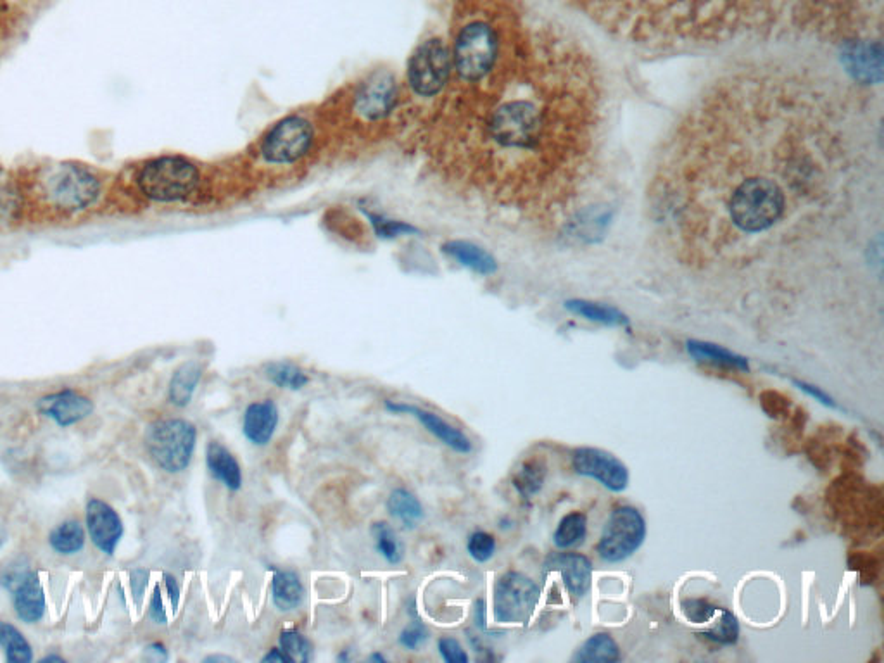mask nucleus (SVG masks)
<instances>
[{"label": "nucleus", "mask_w": 884, "mask_h": 663, "mask_svg": "<svg viewBox=\"0 0 884 663\" xmlns=\"http://www.w3.org/2000/svg\"><path fill=\"white\" fill-rule=\"evenodd\" d=\"M278 408L272 399H263L247 406L242 420V432L247 441L263 448L272 441L278 425Z\"/></svg>", "instance_id": "obj_17"}, {"label": "nucleus", "mask_w": 884, "mask_h": 663, "mask_svg": "<svg viewBox=\"0 0 884 663\" xmlns=\"http://www.w3.org/2000/svg\"><path fill=\"white\" fill-rule=\"evenodd\" d=\"M280 648L292 658V662H310L313 645L308 638L296 631H284L278 638Z\"/></svg>", "instance_id": "obj_35"}, {"label": "nucleus", "mask_w": 884, "mask_h": 663, "mask_svg": "<svg viewBox=\"0 0 884 663\" xmlns=\"http://www.w3.org/2000/svg\"><path fill=\"white\" fill-rule=\"evenodd\" d=\"M0 648L4 650L7 663L33 662V648L18 627L0 620Z\"/></svg>", "instance_id": "obj_29"}, {"label": "nucleus", "mask_w": 884, "mask_h": 663, "mask_svg": "<svg viewBox=\"0 0 884 663\" xmlns=\"http://www.w3.org/2000/svg\"><path fill=\"white\" fill-rule=\"evenodd\" d=\"M21 194L9 182H0V225L18 218Z\"/></svg>", "instance_id": "obj_38"}, {"label": "nucleus", "mask_w": 884, "mask_h": 663, "mask_svg": "<svg viewBox=\"0 0 884 663\" xmlns=\"http://www.w3.org/2000/svg\"><path fill=\"white\" fill-rule=\"evenodd\" d=\"M558 572L572 600L579 601L593 584V563L581 553H553L544 562V574Z\"/></svg>", "instance_id": "obj_14"}, {"label": "nucleus", "mask_w": 884, "mask_h": 663, "mask_svg": "<svg viewBox=\"0 0 884 663\" xmlns=\"http://www.w3.org/2000/svg\"><path fill=\"white\" fill-rule=\"evenodd\" d=\"M163 581H165L166 591H168V596H170L173 612H177L178 603H180V586H178L177 579L171 574H165L163 575Z\"/></svg>", "instance_id": "obj_46"}, {"label": "nucleus", "mask_w": 884, "mask_h": 663, "mask_svg": "<svg viewBox=\"0 0 884 663\" xmlns=\"http://www.w3.org/2000/svg\"><path fill=\"white\" fill-rule=\"evenodd\" d=\"M475 620L480 629H486V601L479 600L475 603Z\"/></svg>", "instance_id": "obj_48"}, {"label": "nucleus", "mask_w": 884, "mask_h": 663, "mask_svg": "<svg viewBox=\"0 0 884 663\" xmlns=\"http://www.w3.org/2000/svg\"><path fill=\"white\" fill-rule=\"evenodd\" d=\"M387 512L392 517L398 518L406 529H413L424 518V506L418 501L415 494L410 493L405 487H398L392 491L387 499Z\"/></svg>", "instance_id": "obj_27"}, {"label": "nucleus", "mask_w": 884, "mask_h": 663, "mask_svg": "<svg viewBox=\"0 0 884 663\" xmlns=\"http://www.w3.org/2000/svg\"><path fill=\"white\" fill-rule=\"evenodd\" d=\"M149 615H151L152 622H156L159 626H165L166 622H168V615H166L165 605H163V596H161V588H159V586H156L154 591H152Z\"/></svg>", "instance_id": "obj_45"}, {"label": "nucleus", "mask_w": 884, "mask_h": 663, "mask_svg": "<svg viewBox=\"0 0 884 663\" xmlns=\"http://www.w3.org/2000/svg\"><path fill=\"white\" fill-rule=\"evenodd\" d=\"M793 384H795L800 391L805 392L807 396L815 399L817 403H821L822 406H826V408H833V410H838L840 406L838 403L834 401L831 396H829L828 392L822 391L821 387L814 386V384H809V382H805V380H793Z\"/></svg>", "instance_id": "obj_43"}, {"label": "nucleus", "mask_w": 884, "mask_h": 663, "mask_svg": "<svg viewBox=\"0 0 884 663\" xmlns=\"http://www.w3.org/2000/svg\"><path fill=\"white\" fill-rule=\"evenodd\" d=\"M87 534L78 520H66L57 525L49 534V544L52 551L61 556H71L80 553L85 548Z\"/></svg>", "instance_id": "obj_26"}, {"label": "nucleus", "mask_w": 884, "mask_h": 663, "mask_svg": "<svg viewBox=\"0 0 884 663\" xmlns=\"http://www.w3.org/2000/svg\"><path fill=\"white\" fill-rule=\"evenodd\" d=\"M372 536L373 541H375V548H377L380 555L386 558V562L391 563V565H398V563L403 562V555H405L403 544L399 543L398 536H396V532L392 531L391 525L386 524V522L373 524Z\"/></svg>", "instance_id": "obj_34"}, {"label": "nucleus", "mask_w": 884, "mask_h": 663, "mask_svg": "<svg viewBox=\"0 0 884 663\" xmlns=\"http://www.w3.org/2000/svg\"><path fill=\"white\" fill-rule=\"evenodd\" d=\"M33 194L47 208L73 215L90 208L101 194V182L85 166L56 163L44 166L33 178Z\"/></svg>", "instance_id": "obj_1"}, {"label": "nucleus", "mask_w": 884, "mask_h": 663, "mask_svg": "<svg viewBox=\"0 0 884 663\" xmlns=\"http://www.w3.org/2000/svg\"><path fill=\"white\" fill-rule=\"evenodd\" d=\"M620 648L617 641L608 632H596L586 639L579 650L575 651L572 662L575 663H615L619 662Z\"/></svg>", "instance_id": "obj_25"}, {"label": "nucleus", "mask_w": 884, "mask_h": 663, "mask_svg": "<svg viewBox=\"0 0 884 663\" xmlns=\"http://www.w3.org/2000/svg\"><path fill=\"white\" fill-rule=\"evenodd\" d=\"M28 572H30V567H28V562H26L25 558H16V560L7 565L6 569L2 570L0 586L7 589V591H13L19 582L25 579Z\"/></svg>", "instance_id": "obj_39"}, {"label": "nucleus", "mask_w": 884, "mask_h": 663, "mask_svg": "<svg viewBox=\"0 0 884 663\" xmlns=\"http://www.w3.org/2000/svg\"><path fill=\"white\" fill-rule=\"evenodd\" d=\"M303 582L299 579V575L291 570H277L272 579V600L273 605L280 612H292L296 608L301 607L304 601Z\"/></svg>", "instance_id": "obj_23"}, {"label": "nucleus", "mask_w": 884, "mask_h": 663, "mask_svg": "<svg viewBox=\"0 0 884 663\" xmlns=\"http://www.w3.org/2000/svg\"><path fill=\"white\" fill-rule=\"evenodd\" d=\"M372 218L373 227L377 230V234L382 235V237H387V239H391V237H398L401 234H408V232H413V228L410 225H405V223H401V221H392L386 220V218H382V216H370Z\"/></svg>", "instance_id": "obj_42"}, {"label": "nucleus", "mask_w": 884, "mask_h": 663, "mask_svg": "<svg viewBox=\"0 0 884 663\" xmlns=\"http://www.w3.org/2000/svg\"><path fill=\"white\" fill-rule=\"evenodd\" d=\"M572 468L577 475L600 482L613 493L629 486V468L617 456L600 448H577L572 453Z\"/></svg>", "instance_id": "obj_11"}, {"label": "nucleus", "mask_w": 884, "mask_h": 663, "mask_svg": "<svg viewBox=\"0 0 884 663\" xmlns=\"http://www.w3.org/2000/svg\"><path fill=\"white\" fill-rule=\"evenodd\" d=\"M147 584H149V572L144 569L133 570L132 574H130V586H132L135 603L139 607L140 603H142V598H144V593H146Z\"/></svg>", "instance_id": "obj_44"}, {"label": "nucleus", "mask_w": 884, "mask_h": 663, "mask_svg": "<svg viewBox=\"0 0 884 663\" xmlns=\"http://www.w3.org/2000/svg\"><path fill=\"white\" fill-rule=\"evenodd\" d=\"M686 348H688L689 356H693L700 363H708V365L734 370V372H750V363L745 356L733 353V351L712 344V342L688 341Z\"/></svg>", "instance_id": "obj_20"}, {"label": "nucleus", "mask_w": 884, "mask_h": 663, "mask_svg": "<svg viewBox=\"0 0 884 663\" xmlns=\"http://www.w3.org/2000/svg\"><path fill=\"white\" fill-rule=\"evenodd\" d=\"M14 610L19 620L26 624H37L45 615V591L37 572H28L25 579L11 591Z\"/></svg>", "instance_id": "obj_18"}, {"label": "nucleus", "mask_w": 884, "mask_h": 663, "mask_svg": "<svg viewBox=\"0 0 884 663\" xmlns=\"http://www.w3.org/2000/svg\"><path fill=\"white\" fill-rule=\"evenodd\" d=\"M539 586L520 572H506L494 586V619L499 624H525L539 603Z\"/></svg>", "instance_id": "obj_7"}, {"label": "nucleus", "mask_w": 884, "mask_h": 663, "mask_svg": "<svg viewBox=\"0 0 884 663\" xmlns=\"http://www.w3.org/2000/svg\"><path fill=\"white\" fill-rule=\"evenodd\" d=\"M144 441L159 468L168 474H180L189 467L196 451V425L184 418L158 420L147 427Z\"/></svg>", "instance_id": "obj_4"}, {"label": "nucleus", "mask_w": 884, "mask_h": 663, "mask_svg": "<svg viewBox=\"0 0 884 663\" xmlns=\"http://www.w3.org/2000/svg\"><path fill=\"white\" fill-rule=\"evenodd\" d=\"M437 650L444 658V662L448 663H468L467 651L463 650L460 641L455 638H441L437 641Z\"/></svg>", "instance_id": "obj_41"}, {"label": "nucleus", "mask_w": 884, "mask_h": 663, "mask_svg": "<svg viewBox=\"0 0 884 663\" xmlns=\"http://www.w3.org/2000/svg\"><path fill=\"white\" fill-rule=\"evenodd\" d=\"M386 410L396 415H411L417 418L425 429L429 430L432 436H436L442 444H446L448 448L453 449L456 453L467 455L472 451V441L468 439L467 434L463 430L458 429L455 425L449 424L444 418L439 417L432 411L418 408V406L406 405V403H394L391 399H386Z\"/></svg>", "instance_id": "obj_15"}, {"label": "nucleus", "mask_w": 884, "mask_h": 663, "mask_svg": "<svg viewBox=\"0 0 884 663\" xmlns=\"http://www.w3.org/2000/svg\"><path fill=\"white\" fill-rule=\"evenodd\" d=\"M719 608L703 598H688V600L681 601L682 615L686 617L688 622L696 624V626L708 624L717 615Z\"/></svg>", "instance_id": "obj_36"}, {"label": "nucleus", "mask_w": 884, "mask_h": 663, "mask_svg": "<svg viewBox=\"0 0 884 663\" xmlns=\"http://www.w3.org/2000/svg\"><path fill=\"white\" fill-rule=\"evenodd\" d=\"M396 104V83L389 75L373 76L372 80H368L356 99V108L368 120H380L386 114L391 113V109Z\"/></svg>", "instance_id": "obj_16"}, {"label": "nucleus", "mask_w": 884, "mask_h": 663, "mask_svg": "<svg viewBox=\"0 0 884 663\" xmlns=\"http://www.w3.org/2000/svg\"><path fill=\"white\" fill-rule=\"evenodd\" d=\"M429 639V631L422 622H411L405 631L399 636V645L405 646L406 650L417 651L420 646L425 645V641Z\"/></svg>", "instance_id": "obj_40"}, {"label": "nucleus", "mask_w": 884, "mask_h": 663, "mask_svg": "<svg viewBox=\"0 0 884 663\" xmlns=\"http://www.w3.org/2000/svg\"><path fill=\"white\" fill-rule=\"evenodd\" d=\"M565 308H569L572 313L582 316V318H586L589 322L601 323V325L622 327V325H627V323H629L627 316L624 315L622 311L617 310V308H612V306H607V304L591 303V301H582V299L579 301V299H575V301L565 303Z\"/></svg>", "instance_id": "obj_31"}, {"label": "nucleus", "mask_w": 884, "mask_h": 663, "mask_svg": "<svg viewBox=\"0 0 884 663\" xmlns=\"http://www.w3.org/2000/svg\"><path fill=\"white\" fill-rule=\"evenodd\" d=\"M467 550L477 563H486L496 553V539L493 534L479 531L468 537Z\"/></svg>", "instance_id": "obj_37"}, {"label": "nucleus", "mask_w": 884, "mask_h": 663, "mask_svg": "<svg viewBox=\"0 0 884 663\" xmlns=\"http://www.w3.org/2000/svg\"><path fill=\"white\" fill-rule=\"evenodd\" d=\"M206 465L213 479L221 482L228 491H239L242 487V470L239 461L221 442L211 441L206 448Z\"/></svg>", "instance_id": "obj_19"}, {"label": "nucleus", "mask_w": 884, "mask_h": 663, "mask_svg": "<svg viewBox=\"0 0 884 663\" xmlns=\"http://www.w3.org/2000/svg\"><path fill=\"white\" fill-rule=\"evenodd\" d=\"M263 372H265L266 379L270 380L273 386H277L278 389L299 391L310 384V377L306 375L303 368L297 367L291 361L266 363Z\"/></svg>", "instance_id": "obj_30"}, {"label": "nucleus", "mask_w": 884, "mask_h": 663, "mask_svg": "<svg viewBox=\"0 0 884 663\" xmlns=\"http://www.w3.org/2000/svg\"><path fill=\"white\" fill-rule=\"evenodd\" d=\"M368 662L386 663V657H384V655H380V653H373V655H370V657H368Z\"/></svg>", "instance_id": "obj_51"}, {"label": "nucleus", "mask_w": 884, "mask_h": 663, "mask_svg": "<svg viewBox=\"0 0 884 663\" xmlns=\"http://www.w3.org/2000/svg\"><path fill=\"white\" fill-rule=\"evenodd\" d=\"M40 662H42V663H54V662L64 663V662H66V660H64L63 657H59V655H47V657L42 658V660H40Z\"/></svg>", "instance_id": "obj_50"}, {"label": "nucleus", "mask_w": 884, "mask_h": 663, "mask_svg": "<svg viewBox=\"0 0 884 663\" xmlns=\"http://www.w3.org/2000/svg\"><path fill=\"white\" fill-rule=\"evenodd\" d=\"M442 249L449 258L455 259L456 263H460L465 268H470L472 272L491 275L498 270V265L491 254L467 240H451Z\"/></svg>", "instance_id": "obj_21"}, {"label": "nucleus", "mask_w": 884, "mask_h": 663, "mask_svg": "<svg viewBox=\"0 0 884 663\" xmlns=\"http://www.w3.org/2000/svg\"><path fill=\"white\" fill-rule=\"evenodd\" d=\"M37 410L40 415L51 418L59 427H71L94 413V403L75 389L66 387L38 399Z\"/></svg>", "instance_id": "obj_13"}, {"label": "nucleus", "mask_w": 884, "mask_h": 663, "mask_svg": "<svg viewBox=\"0 0 884 663\" xmlns=\"http://www.w3.org/2000/svg\"><path fill=\"white\" fill-rule=\"evenodd\" d=\"M588 536V518L582 512H570L560 520L553 534L558 550H572L581 546Z\"/></svg>", "instance_id": "obj_28"}, {"label": "nucleus", "mask_w": 884, "mask_h": 663, "mask_svg": "<svg viewBox=\"0 0 884 663\" xmlns=\"http://www.w3.org/2000/svg\"><path fill=\"white\" fill-rule=\"evenodd\" d=\"M543 128L541 113L531 102H508L494 113L491 133L505 147H532Z\"/></svg>", "instance_id": "obj_8"}, {"label": "nucleus", "mask_w": 884, "mask_h": 663, "mask_svg": "<svg viewBox=\"0 0 884 663\" xmlns=\"http://www.w3.org/2000/svg\"><path fill=\"white\" fill-rule=\"evenodd\" d=\"M451 73V54L439 38H430L413 52L408 63V80L418 95L439 94Z\"/></svg>", "instance_id": "obj_9"}, {"label": "nucleus", "mask_w": 884, "mask_h": 663, "mask_svg": "<svg viewBox=\"0 0 884 663\" xmlns=\"http://www.w3.org/2000/svg\"><path fill=\"white\" fill-rule=\"evenodd\" d=\"M544 479H546L544 463L537 460L527 461L515 475L513 486L522 498L531 499L543 489Z\"/></svg>", "instance_id": "obj_33"}, {"label": "nucleus", "mask_w": 884, "mask_h": 663, "mask_svg": "<svg viewBox=\"0 0 884 663\" xmlns=\"http://www.w3.org/2000/svg\"><path fill=\"white\" fill-rule=\"evenodd\" d=\"M0 548H2V541H0Z\"/></svg>", "instance_id": "obj_52"}, {"label": "nucleus", "mask_w": 884, "mask_h": 663, "mask_svg": "<svg viewBox=\"0 0 884 663\" xmlns=\"http://www.w3.org/2000/svg\"><path fill=\"white\" fill-rule=\"evenodd\" d=\"M784 206L786 199L776 182L769 178H748L733 190L729 215L739 230L758 234L781 218Z\"/></svg>", "instance_id": "obj_2"}, {"label": "nucleus", "mask_w": 884, "mask_h": 663, "mask_svg": "<svg viewBox=\"0 0 884 663\" xmlns=\"http://www.w3.org/2000/svg\"><path fill=\"white\" fill-rule=\"evenodd\" d=\"M646 532L645 517L636 506H617L601 532L598 556L605 563L626 562L643 546Z\"/></svg>", "instance_id": "obj_5"}, {"label": "nucleus", "mask_w": 884, "mask_h": 663, "mask_svg": "<svg viewBox=\"0 0 884 663\" xmlns=\"http://www.w3.org/2000/svg\"><path fill=\"white\" fill-rule=\"evenodd\" d=\"M203 377V367L197 361H185L175 370L168 387V399L173 406L185 408L192 401L199 382Z\"/></svg>", "instance_id": "obj_24"}, {"label": "nucleus", "mask_w": 884, "mask_h": 663, "mask_svg": "<svg viewBox=\"0 0 884 663\" xmlns=\"http://www.w3.org/2000/svg\"><path fill=\"white\" fill-rule=\"evenodd\" d=\"M263 663H294L292 662V658L285 653L282 648H273V650L268 651L263 660Z\"/></svg>", "instance_id": "obj_47"}, {"label": "nucleus", "mask_w": 884, "mask_h": 663, "mask_svg": "<svg viewBox=\"0 0 884 663\" xmlns=\"http://www.w3.org/2000/svg\"><path fill=\"white\" fill-rule=\"evenodd\" d=\"M85 524L97 550L113 556L125 534V525L113 506L99 498H90L85 506Z\"/></svg>", "instance_id": "obj_12"}, {"label": "nucleus", "mask_w": 884, "mask_h": 663, "mask_svg": "<svg viewBox=\"0 0 884 663\" xmlns=\"http://www.w3.org/2000/svg\"><path fill=\"white\" fill-rule=\"evenodd\" d=\"M199 184V171L190 161L178 156L151 159L137 175V185L144 196L158 203H175L189 197Z\"/></svg>", "instance_id": "obj_3"}, {"label": "nucleus", "mask_w": 884, "mask_h": 663, "mask_svg": "<svg viewBox=\"0 0 884 663\" xmlns=\"http://www.w3.org/2000/svg\"><path fill=\"white\" fill-rule=\"evenodd\" d=\"M204 662H206V663H211V662L232 663V662H235V660H234V658H230V657H221V655H213V657L204 658Z\"/></svg>", "instance_id": "obj_49"}, {"label": "nucleus", "mask_w": 884, "mask_h": 663, "mask_svg": "<svg viewBox=\"0 0 884 663\" xmlns=\"http://www.w3.org/2000/svg\"><path fill=\"white\" fill-rule=\"evenodd\" d=\"M313 142V130L303 118H285L268 132L261 154L270 163H294L303 158Z\"/></svg>", "instance_id": "obj_10"}, {"label": "nucleus", "mask_w": 884, "mask_h": 663, "mask_svg": "<svg viewBox=\"0 0 884 663\" xmlns=\"http://www.w3.org/2000/svg\"><path fill=\"white\" fill-rule=\"evenodd\" d=\"M847 64L853 75L864 82L881 80L883 73V52L879 45L859 44L845 54Z\"/></svg>", "instance_id": "obj_22"}, {"label": "nucleus", "mask_w": 884, "mask_h": 663, "mask_svg": "<svg viewBox=\"0 0 884 663\" xmlns=\"http://www.w3.org/2000/svg\"><path fill=\"white\" fill-rule=\"evenodd\" d=\"M710 626L705 631L700 632V636L712 641L715 645L731 646L738 641L739 638V622L733 612H729L727 608H719V612L714 619L708 622Z\"/></svg>", "instance_id": "obj_32"}, {"label": "nucleus", "mask_w": 884, "mask_h": 663, "mask_svg": "<svg viewBox=\"0 0 884 663\" xmlns=\"http://www.w3.org/2000/svg\"><path fill=\"white\" fill-rule=\"evenodd\" d=\"M498 56V38L486 23L465 26L456 40L453 63L461 78L480 80L491 71Z\"/></svg>", "instance_id": "obj_6"}]
</instances>
